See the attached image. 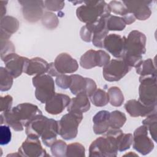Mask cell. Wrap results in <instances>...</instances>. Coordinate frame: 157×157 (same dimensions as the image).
Listing matches in <instances>:
<instances>
[{
	"instance_id": "1",
	"label": "cell",
	"mask_w": 157,
	"mask_h": 157,
	"mask_svg": "<svg viewBox=\"0 0 157 157\" xmlns=\"http://www.w3.org/2000/svg\"><path fill=\"white\" fill-rule=\"evenodd\" d=\"M42 114L38 107L31 103H21L11 110L2 112L0 115L1 124L5 123L16 131H21L33 117Z\"/></svg>"
},
{
	"instance_id": "2",
	"label": "cell",
	"mask_w": 157,
	"mask_h": 157,
	"mask_svg": "<svg viewBox=\"0 0 157 157\" xmlns=\"http://www.w3.org/2000/svg\"><path fill=\"white\" fill-rule=\"evenodd\" d=\"M123 132L120 129L108 130L106 134L93 140L89 147L90 156L113 157L118 153V138Z\"/></svg>"
},
{
	"instance_id": "3",
	"label": "cell",
	"mask_w": 157,
	"mask_h": 157,
	"mask_svg": "<svg viewBox=\"0 0 157 157\" xmlns=\"http://www.w3.org/2000/svg\"><path fill=\"white\" fill-rule=\"evenodd\" d=\"M145 35L137 31H131L126 38L124 53L122 59L131 67H136L146 52Z\"/></svg>"
},
{
	"instance_id": "4",
	"label": "cell",
	"mask_w": 157,
	"mask_h": 157,
	"mask_svg": "<svg viewBox=\"0 0 157 157\" xmlns=\"http://www.w3.org/2000/svg\"><path fill=\"white\" fill-rule=\"evenodd\" d=\"M83 2L85 4L76 10L77 17L82 22L86 24L93 23L110 15L109 6L104 1H85Z\"/></svg>"
},
{
	"instance_id": "5",
	"label": "cell",
	"mask_w": 157,
	"mask_h": 157,
	"mask_svg": "<svg viewBox=\"0 0 157 157\" xmlns=\"http://www.w3.org/2000/svg\"><path fill=\"white\" fill-rule=\"evenodd\" d=\"M83 119L82 113L71 111L64 115L58 123V134L64 140H69L76 137L78 128Z\"/></svg>"
},
{
	"instance_id": "6",
	"label": "cell",
	"mask_w": 157,
	"mask_h": 157,
	"mask_svg": "<svg viewBox=\"0 0 157 157\" xmlns=\"http://www.w3.org/2000/svg\"><path fill=\"white\" fill-rule=\"evenodd\" d=\"M32 81L36 88L35 96L41 103H46L55 94L54 80L48 74L36 75Z\"/></svg>"
},
{
	"instance_id": "7",
	"label": "cell",
	"mask_w": 157,
	"mask_h": 157,
	"mask_svg": "<svg viewBox=\"0 0 157 157\" xmlns=\"http://www.w3.org/2000/svg\"><path fill=\"white\" fill-rule=\"evenodd\" d=\"M139 101L145 105H156V77H140Z\"/></svg>"
},
{
	"instance_id": "8",
	"label": "cell",
	"mask_w": 157,
	"mask_h": 157,
	"mask_svg": "<svg viewBox=\"0 0 157 157\" xmlns=\"http://www.w3.org/2000/svg\"><path fill=\"white\" fill-rule=\"evenodd\" d=\"M131 67L122 58L113 59L103 67L102 74L108 82H117L128 74Z\"/></svg>"
},
{
	"instance_id": "9",
	"label": "cell",
	"mask_w": 157,
	"mask_h": 157,
	"mask_svg": "<svg viewBox=\"0 0 157 157\" xmlns=\"http://www.w3.org/2000/svg\"><path fill=\"white\" fill-rule=\"evenodd\" d=\"M110 55L102 50L93 49L86 51L80 59V66L86 69H90L96 66L104 67L110 61Z\"/></svg>"
},
{
	"instance_id": "10",
	"label": "cell",
	"mask_w": 157,
	"mask_h": 157,
	"mask_svg": "<svg viewBox=\"0 0 157 157\" xmlns=\"http://www.w3.org/2000/svg\"><path fill=\"white\" fill-rule=\"evenodd\" d=\"M132 144L134 149L142 155L150 153L155 147L152 140L148 137V129L144 125L134 131Z\"/></svg>"
},
{
	"instance_id": "11",
	"label": "cell",
	"mask_w": 157,
	"mask_h": 157,
	"mask_svg": "<svg viewBox=\"0 0 157 157\" xmlns=\"http://www.w3.org/2000/svg\"><path fill=\"white\" fill-rule=\"evenodd\" d=\"M18 152L21 156L44 157L48 156L46 150L42 147L39 138L31 136H27V138L20 147Z\"/></svg>"
},
{
	"instance_id": "12",
	"label": "cell",
	"mask_w": 157,
	"mask_h": 157,
	"mask_svg": "<svg viewBox=\"0 0 157 157\" xmlns=\"http://www.w3.org/2000/svg\"><path fill=\"white\" fill-rule=\"evenodd\" d=\"M71 77L72 80L69 89L73 94L83 93L90 97L97 89L96 82L90 78L83 77L77 74H72Z\"/></svg>"
},
{
	"instance_id": "13",
	"label": "cell",
	"mask_w": 157,
	"mask_h": 157,
	"mask_svg": "<svg viewBox=\"0 0 157 157\" xmlns=\"http://www.w3.org/2000/svg\"><path fill=\"white\" fill-rule=\"evenodd\" d=\"M22 8L23 17L29 22L34 23L42 18L44 14V1H18Z\"/></svg>"
},
{
	"instance_id": "14",
	"label": "cell",
	"mask_w": 157,
	"mask_h": 157,
	"mask_svg": "<svg viewBox=\"0 0 157 157\" xmlns=\"http://www.w3.org/2000/svg\"><path fill=\"white\" fill-rule=\"evenodd\" d=\"M2 61L5 64V68L13 78H17L25 71L29 59L13 53L6 56Z\"/></svg>"
},
{
	"instance_id": "15",
	"label": "cell",
	"mask_w": 157,
	"mask_h": 157,
	"mask_svg": "<svg viewBox=\"0 0 157 157\" xmlns=\"http://www.w3.org/2000/svg\"><path fill=\"white\" fill-rule=\"evenodd\" d=\"M154 2L153 1H123V3L134 15L136 19L145 20L151 14L150 7Z\"/></svg>"
},
{
	"instance_id": "16",
	"label": "cell",
	"mask_w": 157,
	"mask_h": 157,
	"mask_svg": "<svg viewBox=\"0 0 157 157\" xmlns=\"http://www.w3.org/2000/svg\"><path fill=\"white\" fill-rule=\"evenodd\" d=\"M126 38L117 34H109L104 40L103 48L114 57L122 58L125 51Z\"/></svg>"
},
{
	"instance_id": "17",
	"label": "cell",
	"mask_w": 157,
	"mask_h": 157,
	"mask_svg": "<svg viewBox=\"0 0 157 157\" xmlns=\"http://www.w3.org/2000/svg\"><path fill=\"white\" fill-rule=\"evenodd\" d=\"M85 26L93 35V44L96 47L102 48L104 40L109 33L106 26V18H99L93 23H86Z\"/></svg>"
},
{
	"instance_id": "18",
	"label": "cell",
	"mask_w": 157,
	"mask_h": 157,
	"mask_svg": "<svg viewBox=\"0 0 157 157\" xmlns=\"http://www.w3.org/2000/svg\"><path fill=\"white\" fill-rule=\"evenodd\" d=\"M53 63L57 71L60 75L74 73L78 68V64L77 60L67 53L59 54L56 57Z\"/></svg>"
},
{
	"instance_id": "19",
	"label": "cell",
	"mask_w": 157,
	"mask_h": 157,
	"mask_svg": "<svg viewBox=\"0 0 157 157\" xmlns=\"http://www.w3.org/2000/svg\"><path fill=\"white\" fill-rule=\"evenodd\" d=\"M124 108L129 115L132 117H144L156 113V105H145L136 99L128 101L124 104Z\"/></svg>"
},
{
	"instance_id": "20",
	"label": "cell",
	"mask_w": 157,
	"mask_h": 157,
	"mask_svg": "<svg viewBox=\"0 0 157 157\" xmlns=\"http://www.w3.org/2000/svg\"><path fill=\"white\" fill-rule=\"evenodd\" d=\"M69 96L62 93H55L45 103V109L51 115L61 113L67 107L70 102Z\"/></svg>"
},
{
	"instance_id": "21",
	"label": "cell",
	"mask_w": 157,
	"mask_h": 157,
	"mask_svg": "<svg viewBox=\"0 0 157 157\" xmlns=\"http://www.w3.org/2000/svg\"><path fill=\"white\" fill-rule=\"evenodd\" d=\"M48 119L42 114H39L33 117L25 126L26 134L40 137L47 126Z\"/></svg>"
},
{
	"instance_id": "22",
	"label": "cell",
	"mask_w": 157,
	"mask_h": 157,
	"mask_svg": "<svg viewBox=\"0 0 157 157\" xmlns=\"http://www.w3.org/2000/svg\"><path fill=\"white\" fill-rule=\"evenodd\" d=\"M109 115V112L101 110L93 117V131L96 134H102L109 130L110 128Z\"/></svg>"
},
{
	"instance_id": "23",
	"label": "cell",
	"mask_w": 157,
	"mask_h": 157,
	"mask_svg": "<svg viewBox=\"0 0 157 157\" xmlns=\"http://www.w3.org/2000/svg\"><path fill=\"white\" fill-rule=\"evenodd\" d=\"M89 97L85 93H82L70 100L69 104L67 107L68 112L75 111L84 113L89 110L90 108V102Z\"/></svg>"
},
{
	"instance_id": "24",
	"label": "cell",
	"mask_w": 157,
	"mask_h": 157,
	"mask_svg": "<svg viewBox=\"0 0 157 157\" xmlns=\"http://www.w3.org/2000/svg\"><path fill=\"white\" fill-rule=\"evenodd\" d=\"M58 134V121L49 118L47 126L41 136V139L44 144L47 147H50L56 140Z\"/></svg>"
},
{
	"instance_id": "25",
	"label": "cell",
	"mask_w": 157,
	"mask_h": 157,
	"mask_svg": "<svg viewBox=\"0 0 157 157\" xmlns=\"http://www.w3.org/2000/svg\"><path fill=\"white\" fill-rule=\"evenodd\" d=\"M48 64L45 60L39 57L29 59L25 73L28 75H40L47 73Z\"/></svg>"
},
{
	"instance_id": "26",
	"label": "cell",
	"mask_w": 157,
	"mask_h": 157,
	"mask_svg": "<svg viewBox=\"0 0 157 157\" xmlns=\"http://www.w3.org/2000/svg\"><path fill=\"white\" fill-rule=\"evenodd\" d=\"M136 71L140 77H156L155 62L151 58L142 60L136 67Z\"/></svg>"
},
{
	"instance_id": "27",
	"label": "cell",
	"mask_w": 157,
	"mask_h": 157,
	"mask_svg": "<svg viewBox=\"0 0 157 157\" xmlns=\"http://www.w3.org/2000/svg\"><path fill=\"white\" fill-rule=\"evenodd\" d=\"M18 28L19 21L13 17L7 15L1 20L0 31H2L10 36L17 32Z\"/></svg>"
},
{
	"instance_id": "28",
	"label": "cell",
	"mask_w": 157,
	"mask_h": 157,
	"mask_svg": "<svg viewBox=\"0 0 157 157\" xmlns=\"http://www.w3.org/2000/svg\"><path fill=\"white\" fill-rule=\"evenodd\" d=\"M93 104L96 107H103L109 102L107 93L101 88H97L89 97Z\"/></svg>"
},
{
	"instance_id": "29",
	"label": "cell",
	"mask_w": 157,
	"mask_h": 157,
	"mask_svg": "<svg viewBox=\"0 0 157 157\" xmlns=\"http://www.w3.org/2000/svg\"><path fill=\"white\" fill-rule=\"evenodd\" d=\"M107 94L109 102L114 107L121 106L124 102V96L121 90L117 86H112L109 88Z\"/></svg>"
},
{
	"instance_id": "30",
	"label": "cell",
	"mask_w": 157,
	"mask_h": 157,
	"mask_svg": "<svg viewBox=\"0 0 157 157\" xmlns=\"http://www.w3.org/2000/svg\"><path fill=\"white\" fill-rule=\"evenodd\" d=\"M126 121V117L124 113L119 110H114L110 112L109 125L112 129H120Z\"/></svg>"
},
{
	"instance_id": "31",
	"label": "cell",
	"mask_w": 157,
	"mask_h": 157,
	"mask_svg": "<svg viewBox=\"0 0 157 157\" xmlns=\"http://www.w3.org/2000/svg\"><path fill=\"white\" fill-rule=\"evenodd\" d=\"M106 26L109 31H122L126 27V23L122 17L110 15L106 18Z\"/></svg>"
},
{
	"instance_id": "32",
	"label": "cell",
	"mask_w": 157,
	"mask_h": 157,
	"mask_svg": "<svg viewBox=\"0 0 157 157\" xmlns=\"http://www.w3.org/2000/svg\"><path fill=\"white\" fill-rule=\"evenodd\" d=\"M13 77L5 67L0 68V90L7 91L9 90L13 84Z\"/></svg>"
},
{
	"instance_id": "33",
	"label": "cell",
	"mask_w": 157,
	"mask_h": 157,
	"mask_svg": "<svg viewBox=\"0 0 157 157\" xmlns=\"http://www.w3.org/2000/svg\"><path fill=\"white\" fill-rule=\"evenodd\" d=\"M143 125L145 126L148 129V131L150 132V135L153 139L156 141V124H157V117L156 113H152L147 117V118L143 120Z\"/></svg>"
},
{
	"instance_id": "34",
	"label": "cell",
	"mask_w": 157,
	"mask_h": 157,
	"mask_svg": "<svg viewBox=\"0 0 157 157\" xmlns=\"http://www.w3.org/2000/svg\"><path fill=\"white\" fill-rule=\"evenodd\" d=\"M66 156H85V148L83 145L78 142L69 144L67 147Z\"/></svg>"
},
{
	"instance_id": "35",
	"label": "cell",
	"mask_w": 157,
	"mask_h": 157,
	"mask_svg": "<svg viewBox=\"0 0 157 157\" xmlns=\"http://www.w3.org/2000/svg\"><path fill=\"white\" fill-rule=\"evenodd\" d=\"M67 144L62 140H56L51 146L50 150L53 156L56 157L66 156Z\"/></svg>"
},
{
	"instance_id": "36",
	"label": "cell",
	"mask_w": 157,
	"mask_h": 157,
	"mask_svg": "<svg viewBox=\"0 0 157 157\" xmlns=\"http://www.w3.org/2000/svg\"><path fill=\"white\" fill-rule=\"evenodd\" d=\"M42 23L47 28L53 29L57 27L59 20L55 13L50 12H45L42 17Z\"/></svg>"
},
{
	"instance_id": "37",
	"label": "cell",
	"mask_w": 157,
	"mask_h": 157,
	"mask_svg": "<svg viewBox=\"0 0 157 157\" xmlns=\"http://www.w3.org/2000/svg\"><path fill=\"white\" fill-rule=\"evenodd\" d=\"M133 136L131 133H121L118 138V150L124 151L129 149L132 144Z\"/></svg>"
},
{
	"instance_id": "38",
	"label": "cell",
	"mask_w": 157,
	"mask_h": 157,
	"mask_svg": "<svg viewBox=\"0 0 157 157\" xmlns=\"http://www.w3.org/2000/svg\"><path fill=\"white\" fill-rule=\"evenodd\" d=\"M1 44V58L2 60L9 54L15 53V47L13 43L4 37L0 36Z\"/></svg>"
},
{
	"instance_id": "39",
	"label": "cell",
	"mask_w": 157,
	"mask_h": 157,
	"mask_svg": "<svg viewBox=\"0 0 157 157\" xmlns=\"http://www.w3.org/2000/svg\"><path fill=\"white\" fill-rule=\"evenodd\" d=\"M111 12L115 14L120 15L122 17L125 15L128 12V10L123 3V2L118 1H112L108 4Z\"/></svg>"
},
{
	"instance_id": "40",
	"label": "cell",
	"mask_w": 157,
	"mask_h": 157,
	"mask_svg": "<svg viewBox=\"0 0 157 157\" xmlns=\"http://www.w3.org/2000/svg\"><path fill=\"white\" fill-rule=\"evenodd\" d=\"M10 126L1 125L0 127V144L1 145H7L11 141L12 134Z\"/></svg>"
},
{
	"instance_id": "41",
	"label": "cell",
	"mask_w": 157,
	"mask_h": 157,
	"mask_svg": "<svg viewBox=\"0 0 157 157\" xmlns=\"http://www.w3.org/2000/svg\"><path fill=\"white\" fill-rule=\"evenodd\" d=\"M56 77L55 83L58 86L64 90L69 88L72 80L71 75H67L65 74H61Z\"/></svg>"
},
{
	"instance_id": "42",
	"label": "cell",
	"mask_w": 157,
	"mask_h": 157,
	"mask_svg": "<svg viewBox=\"0 0 157 157\" xmlns=\"http://www.w3.org/2000/svg\"><path fill=\"white\" fill-rule=\"evenodd\" d=\"M44 7L50 11L61 10L64 7L63 1H44Z\"/></svg>"
},
{
	"instance_id": "43",
	"label": "cell",
	"mask_w": 157,
	"mask_h": 157,
	"mask_svg": "<svg viewBox=\"0 0 157 157\" xmlns=\"http://www.w3.org/2000/svg\"><path fill=\"white\" fill-rule=\"evenodd\" d=\"M1 101V113L7 112L12 109L13 99L10 95H6L1 96L0 98Z\"/></svg>"
},
{
	"instance_id": "44",
	"label": "cell",
	"mask_w": 157,
	"mask_h": 157,
	"mask_svg": "<svg viewBox=\"0 0 157 157\" xmlns=\"http://www.w3.org/2000/svg\"><path fill=\"white\" fill-rule=\"evenodd\" d=\"M47 73L52 77H57L60 75L58 73V72L57 71V70L55 66L54 63H50L48 64V67Z\"/></svg>"
},
{
	"instance_id": "45",
	"label": "cell",
	"mask_w": 157,
	"mask_h": 157,
	"mask_svg": "<svg viewBox=\"0 0 157 157\" xmlns=\"http://www.w3.org/2000/svg\"><path fill=\"white\" fill-rule=\"evenodd\" d=\"M8 1H0V5H1V18L5 17V14L6 13V4H7Z\"/></svg>"
}]
</instances>
